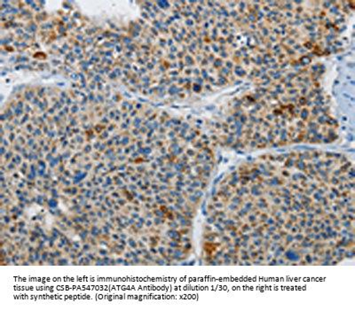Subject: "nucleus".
<instances>
[{
	"label": "nucleus",
	"mask_w": 355,
	"mask_h": 310,
	"mask_svg": "<svg viewBox=\"0 0 355 310\" xmlns=\"http://www.w3.org/2000/svg\"><path fill=\"white\" fill-rule=\"evenodd\" d=\"M339 37L326 1L176 3L164 51L176 86L207 94L331 56Z\"/></svg>",
	"instance_id": "obj_1"
}]
</instances>
